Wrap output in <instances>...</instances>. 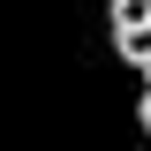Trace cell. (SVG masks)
Returning <instances> with one entry per match:
<instances>
[{"mask_svg": "<svg viewBox=\"0 0 151 151\" xmlns=\"http://www.w3.org/2000/svg\"><path fill=\"white\" fill-rule=\"evenodd\" d=\"M144 83H151V60H144Z\"/></svg>", "mask_w": 151, "mask_h": 151, "instance_id": "cell-3", "label": "cell"}, {"mask_svg": "<svg viewBox=\"0 0 151 151\" xmlns=\"http://www.w3.org/2000/svg\"><path fill=\"white\" fill-rule=\"evenodd\" d=\"M144 136H151V83H144Z\"/></svg>", "mask_w": 151, "mask_h": 151, "instance_id": "cell-2", "label": "cell"}, {"mask_svg": "<svg viewBox=\"0 0 151 151\" xmlns=\"http://www.w3.org/2000/svg\"><path fill=\"white\" fill-rule=\"evenodd\" d=\"M113 45H121V60H136V68H144V60H151V15L113 23Z\"/></svg>", "mask_w": 151, "mask_h": 151, "instance_id": "cell-1", "label": "cell"}]
</instances>
